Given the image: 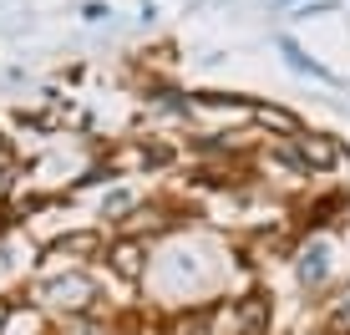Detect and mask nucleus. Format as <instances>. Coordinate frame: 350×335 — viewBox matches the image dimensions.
Segmentation results:
<instances>
[{
	"mask_svg": "<svg viewBox=\"0 0 350 335\" xmlns=\"http://www.w3.org/2000/svg\"><path fill=\"white\" fill-rule=\"evenodd\" d=\"M335 320H340V325L350 330V290H345V305H340V310H335Z\"/></svg>",
	"mask_w": 350,
	"mask_h": 335,
	"instance_id": "obj_9",
	"label": "nucleus"
},
{
	"mask_svg": "<svg viewBox=\"0 0 350 335\" xmlns=\"http://www.w3.org/2000/svg\"><path fill=\"white\" fill-rule=\"evenodd\" d=\"M96 244H102L96 234H77V239H62V244H56V254H66V249H71V254H81V249H96Z\"/></svg>",
	"mask_w": 350,
	"mask_h": 335,
	"instance_id": "obj_7",
	"label": "nucleus"
},
{
	"mask_svg": "<svg viewBox=\"0 0 350 335\" xmlns=\"http://www.w3.org/2000/svg\"><path fill=\"white\" fill-rule=\"evenodd\" d=\"M325 259H330V254H325V244L305 249V254H299V280H305V284H320V280H325Z\"/></svg>",
	"mask_w": 350,
	"mask_h": 335,
	"instance_id": "obj_4",
	"label": "nucleus"
},
{
	"mask_svg": "<svg viewBox=\"0 0 350 335\" xmlns=\"http://www.w3.org/2000/svg\"><path fill=\"white\" fill-rule=\"evenodd\" d=\"M234 330L239 335H264L269 330V300H264V295H244V300L234 305Z\"/></svg>",
	"mask_w": 350,
	"mask_h": 335,
	"instance_id": "obj_2",
	"label": "nucleus"
},
{
	"mask_svg": "<svg viewBox=\"0 0 350 335\" xmlns=\"http://www.w3.org/2000/svg\"><path fill=\"white\" fill-rule=\"evenodd\" d=\"M254 117L264 127H274V133H284V137H299V122L289 112H280V107H254Z\"/></svg>",
	"mask_w": 350,
	"mask_h": 335,
	"instance_id": "obj_5",
	"label": "nucleus"
},
{
	"mask_svg": "<svg viewBox=\"0 0 350 335\" xmlns=\"http://www.w3.org/2000/svg\"><path fill=\"white\" fill-rule=\"evenodd\" d=\"M280 51L289 56V66H295V71H310V77H325V71H320L315 62H310V56H305V51H299V46H295V41H289V36H284V41H280Z\"/></svg>",
	"mask_w": 350,
	"mask_h": 335,
	"instance_id": "obj_6",
	"label": "nucleus"
},
{
	"mask_svg": "<svg viewBox=\"0 0 350 335\" xmlns=\"http://www.w3.org/2000/svg\"><path fill=\"white\" fill-rule=\"evenodd\" d=\"M112 265H117L122 280H137V274H142V244H132V239H127V244H117L112 249Z\"/></svg>",
	"mask_w": 350,
	"mask_h": 335,
	"instance_id": "obj_3",
	"label": "nucleus"
},
{
	"mask_svg": "<svg viewBox=\"0 0 350 335\" xmlns=\"http://www.w3.org/2000/svg\"><path fill=\"white\" fill-rule=\"evenodd\" d=\"M289 142H295V152H299L305 168H335V163H340V148H335L330 137H320V133H299Z\"/></svg>",
	"mask_w": 350,
	"mask_h": 335,
	"instance_id": "obj_1",
	"label": "nucleus"
},
{
	"mask_svg": "<svg viewBox=\"0 0 350 335\" xmlns=\"http://www.w3.org/2000/svg\"><path fill=\"white\" fill-rule=\"evenodd\" d=\"M10 188H16V173H10V168H5V163H0V203H5V198H10Z\"/></svg>",
	"mask_w": 350,
	"mask_h": 335,
	"instance_id": "obj_8",
	"label": "nucleus"
},
{
	"mask_svg": "<svg viewBox=\"0 0 350 335\" xmlns=\"http://www.w3.org/2000/svg\"><path fill=\"white\" fill-rule=\"evenodd\" d=\"M5 315H10V310H5V305H0V325H5Z\"/></svg>",
	"mask_w": 350,
	"mask_h": 335,
	"instance_id": "obj_10",
	"label": "nucleus"
}]
</instances>
